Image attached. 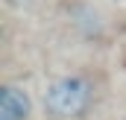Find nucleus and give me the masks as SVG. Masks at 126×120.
I'll return each instance as SVG.
<instances>
[{
    "instance_id": "f257e3e1",
    "label": "nucleus",
    "mask_w": 126,
    "mask_h": 120,
    "mask_svg": "<svg viewBox=\"0 0 126 120\" xmlns=\"http://www.w3.org/2000/svg\"><path fill=\"white\" fill-rule=\"evenodd\" d=\"M94 103V85L85 76H59L47 94H44V108L59 120L82 117Z\"/></svg>"
},
{
    "instance_id": "f03ea898",
    "label": "nucleus",
    "mask_w": 126,
    "mask_h": 120,
    "mask_svg": "<svg viewBox=\"0 0 126 120\" xmlns=\"http://www.w3.org/2000/svg\"><path fill=\"white\" fill-rule=\"evenodd\" d=\"M32 100L21 85H3L0 91V120H30Z\"/></svg>"
}]
</instances>
